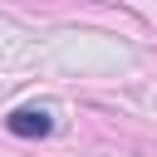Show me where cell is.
<instances>
[{"instance_id":"6da1fadb","label":"cell","mask_w":157,"mask_h":157,"mask_svg":"<svg viewBox=\"0 0 157 157\" xmlns=\"http://www.w3.org/2000/svg\"><path fill=\"white\" fill-rule=\"evenodd\" d=\"M5 128H10L15 137H49V132H54V118H49L44 108H20V113L5 118Z\"/></svg>"}]
</instances>
